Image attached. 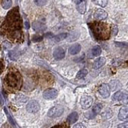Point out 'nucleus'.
Instances as JSON below:
<instances>
[{"mask_svg": "<svg viewBox=\"0 0 128 128\" xmlns=\"http://www.w3.org/2000/svg\"><path fill=\"white\" fill-rule=\"evenodd\" d=\"M21 19L17 7L10 10L8 14L5 22H3L2 30L4 34L14 42H22L23 36L21 30Z\"/></svg>", "mask_w": 128, "mask_h": 128, "instance_id": "f257e3e1", "label": "nucleus"}, {"mask_svg": "<svg viewBox=\"0 0 128 128\" xmlns=\"http://www.w3.org/2000/svg\"><path fill=\"white\" fill-rule=\"evenodd\" d=\"M22 86L21 73L15 67H9L3 77L4 89L10 93L18 91Z\"/></svg>", "mask_w": 128, "mask_h": 128, "instance_id": "f03ea898", "label": "nucleus"}, {"mask_svg": "<svg viewBox=\"0 0 128 128\" xmlns=\"http://www.w3.org/2000/svg\"><path fill=\"white\" fill-rule=\"evenodd\" d=\"M90 27L96 38L99 40H106L110 38V28L108 24L105 22H96L90 23Z\"/></svg>", "mask_w": 128, "mask_h": 128, "instance_id": "7ed1b4c3", "label": "nucleus"}, {"mask_svg": "<svg viewBox=\"0 0 128 128\" xmlns=\"http://www.w3.org/2000/svg\"><path fill=\"white\" fill-rule=\"evenodd\" d=\"M113 101L118 103V105H126L128 103V93L125 90L115 92L113 95Z\"/></svg>", "mask_w": 128, "mask_h": 128, "instance_id": "20e7f679", "label": "nucleus"}, {"mask_svg": "<svg viewBox=\"0 0 128 128\" xmlns=\"http://www.w3.org/2000/svg\"><path fill=\"white\" fill-rule=\"evenodd\" d=\"M62 114H63V107L59 105L51 107L47 112L48 117L50 118H58L60 117Z\"/></svg>", "mask_w": 128, "mask_h": 128, "instance_id": "39448f33", "label": "nucleus"}, {"mask_svg": "<svg viewBox=\"0 0 128 128\" xmlns=\"http://www.w3.org/2000/svg\"><path fill=\"white\" fill-rule=\"evenodd\" d=\"M40 110V105L36 100H30L26 105V110L30 113H37Z\"/></svg>", "mask_w": 128, "mask_h": 128, "instance_id": "423d86ee", "label": "nucleus"}, {"mask_svg": "<svg viewBox=\"0 0 128 128\" xmlns=\"http://www.w3.org/2000/svg\"><path fill=\"white\" fill-rule=\"evenodd\" d=\"M93 103V98H92L91 96H88V95H85L82 96L80 99V105H81L82 108L83 109H88L90 108V106Z\"/></svg>", "mask_w": 128, "mask_h": 128, "instance_id": "0eeeda50", "label": "nucleus"}, {"mask_svg": "<svg viewBox=\"0 0 128 128\" xmlns=\"http://www.w3.org/2000/svg\"><path fill=\"white\" fill-rule=\"evenodd\" d=\"M58 92L56 89H54V88H50V89H47L43 92L42 97L45 99H47V100L54 99L58 96Z\"/></svg>", "mask_w": 128, "mask_h": 128, "instance_id": "6e6552de", "label": "nucleus"}, {"mask_svg": "<svg viewBox=\"0 0 128 128\" xmlns=\"http://www.w3.org/2000/svg\"><path fill=\"white\" fill-rule=\"evenodd\" d=\"M98 93L100 94V95L103 98H108L110 96V86L108 84L103 83L102 85H100L98 87Z\"/></svg>", "mask_w": 128, "mask_h": 128, "instance_id": "1a4fd4ad", "label": "nucleus"}, {"mask_svg": "<svg viewBox=\"0 0 128 128\" xmlns=\"http://www.w3.org/2000/svg\"><path fill=\"white\" fill-rule=\"evenodd\" d=\"M53 55H54V58L56 60L62 59L65 57V50H64V49L62 47H57L56 49H54Z\"/></svg>", "mask_w": 128, "mask_h": 128, "instance_id": "9d476101", "label": "nucleus"}, {"mask_svg": "<svg viewBox=\"0 0 128 128\" xmlns=\"http://www.w3.org/2000/svg\"><path fill=\"white\" fill-rule=\"evenodd\" d=\"M94 17L97 20H103L107 17V13L103 9H97L94 13Z\"/></svg>", "mask_w": 128, "mask_h": 128, "instance_id": "9b49d317", "label": "nucleus"}, {"mask_svg": "<svg viewBox=\"0 0 128 128\" xmlns=\"http://www.w3.org/2000/svg\"><path fill=\"white\" fill-rule=\"evenodd\" d=\"M118 118L122 121L128 122V107L123 106L120 109L118 113Z\"/></svg>", "mask_w": 128, "mask_h": 128, "instance_id": "f8f14e48", "label": "nucleus"}, {"mask_svg": "<svg viewBox=\"0 0 128 128\" xmlns=\"http://www.w3.org/2000/svg\"><path fill=\"white\" fill-rule=\"evenodd\" d=\"M32 28L34 29V30L37 32H42L46 29V26L44 25L43 23L40 22H34L32 24Z\"/></svg>", "mask_w": 128, "mask_h": 128, "instance_id": "ddd939ff", "label": "nucleus"}, {"mask_svg": "<svg viewBox=\"0 0 128 128\" xmlns=\"http://www.w3.org/2000/svg\"><path fill=\"white\" fill-rule=\"evenodd\" d=\"M68 50H69V53L72 55L77 54L78 53H79V51L81 50V45L78 43H75L74 45H72L71 46H70Z\"/></svg>", "mask_w": 128, "mask_h": 128, "instance_id": "4468645a", "label": "nucleus"}, {"mask_svg": "<svg viewBox=\"0 0 128 128\" xmlns=\"http://www.w3.org/2000/svg\"><path fill=\"white\" fill-rule=\"evenodd\" d=\"M106 62V59L105 58L103 57H101V58H98L95 60L93 63V67L94 69H99L100 67H102L104 64Z\"/></svg>", "mask_w": 128, "mask_h": 128, "instance_id": "2eb2a0df", "label": "nucleus"}, {"mask_svg": "<svg viewBox=\"0 0 128 128\" xmlns=\"http://www.w3.org/2000/svg\"><path fill=\"white\" fill-rule=\"evenodd\" d=\"M78 114L77 112H72L71 114H70L67 117V122L70 124L75 123L78 121Z\"/></svg>", "mask_w": 128, "mask_h": 128, "instance_id": "dca6fc26", "label": "nucleus"}, {"mask_svg": "<svg viewBox=\"0 0 128 128\" xmlns=\"http://www.w3.org/2000/svg\"><path fill=\"white\" fill-rule=\"evenodd\" d=\"M109 86H110V89H111L113 91H115V90H119L120 88H121L122 84L119 81H118V80H114V81L110 82Z\"/></svg>", "mask_w": 128, "mask_h": 128, "instance_id": "f3484780", "label": "nucleus"}, {"mask_svg": "<svg viewBox=\"0 0 128 128\" xmlns=\"http://www.w3.org/2000/svg\"><path fill=\"white\" fill-rule=\"evenodd\" d=\"M101 116L104 119L110 118L112 116H113V111H112L111 109H110V108H107V109H106L103 111V113L101 114Z\"/></svg>", "mask_w": 128, "mask_h": 128, "instance_id": "a211bd4d", "label": "nucleus"}, {"mask_svg": "<svg viewBox=\"0 0 128 128\" xmlns=\"http://www.w3.org/2000/svg\"><path fill=\"white\" fill-rule=\"evenodd\" d=\"M77 10L80 14H84L86 12V2L85 1H81L77 5Z\"/></svg>", "mask_w": 128, "mask_h": 128, "instance_id": "6ab92c4d", "label": "nucleus"}, {"mask_svg": "<svg viewBox=\"0 0 128 128\" xmlns=\"http://www.w3.org/2000/svg\"><path fill=\"white\" fill-rule=\"evenodd\" d=\"M102 109V105L101 103H96L95 105L92 108V113L94 114V115L98 114L100 113V111Z\"/></svg>", "mask_w": 128, "mask_h": 128, "instance_id": "aec40b11", "label": "nucleus"}, {"mask_svg": "<svg viewBox=\"0 0 128 128\" xmlns=\"http://www.w3.org/2000/svg\"><path fill=\"white\" fill-rule=\"evenodd\" d=\"M91 53H92V55H93V56H94V57H97V56L101 54L102 50H101V48H100V46H94L93 48H92Z\"/></svg>", "mask_w": 128, "mask_h": 128, "instance_id": "412c9836", "label": "nucleus"}, {"mask_svg": "<svg viewBox=\"0 0 128 128\" xmlns=\"http://www.w3.org/2000/svg\"><path fill=\"white\" fill-rule=\"evenodd\" d=\"M27 97L25 95H23L22 94H18L17 96H16V102L18 103H24L27 101Z\"/></svg>", "mask_w": 128, "mask_h": 128, "instance_id": "4be33fe9", "label": "nucleus"}, {"mask_svg": "<svg viewBox=\"0 0 128 128\" xmlns=\"http://www.w3.org/2000/svg\"><path fill=\"white\" fill-rule=\"evenodd\" d=\"M78 36H79V33L78 31H72L71 33L68 35V41H70V42L74 41L75 39L78 38Z\"/></svg>", "mask_w": 128, "mask_h": 128, "instance_id": "5701e85b", "label": "nucleus"}, {"mask_svg": "<svg viewBox=\"0 0 128 128\" xmlns=\"http://www.w3.org/2000/svg\"><path fill=\"white\" fill-rule=\"evenodd\" d=\"M1 4L3 9H5V10L9 9L12 6V0H2Z\"/></svg>", "mask_w": 128, "mask_h": 128, "instance_id": "b1692460", "label": "nucleus"}, {"mask_svg": "<svg viewBox=\"0 0 128 128\" xmlns=\"http://www.w3.org/2000/svg\"><path fill=\"white\" fill-rule=\"evenodd\" d=\"M88 73V70L86 69H82V70H80L78 72V74H77V76H76V78H77L78 79H81V78H83Z\"/></svg>", "mask_w": 128, "mask_h": 128, "instance_id": "393cba45", "label": "nucleus"}, {"mask_svg": "<svg viewBox=\"0 0 128 128\" xmlns=\"http://www.w3.org/2000/svg\"><path fill=\"white\" fill-rule=\"evenodd\" d=\"M66 37H67V34H66V33H61V34H59L55 36L54 40H55L56 42H60V41H62V40L65 39Z\"/></svg>", "mask_w": 128, "mask_h": 128, "instance_id": "a878e982", "label": "nucleus"}, {"mask_svg": "<svg viewBox=\"0 0 128 128\" xmlns=\"http://www.w3.org/2000/svg\"><path fill=\"white\" fill-rule=\"evenodd\" d=\"M94 2L99 5L100 6H102V7H105L107 5V2H108V0H94Z\"/></svg>", "mask_w": 128, "mask_h": 128, "instance_id": "bb28decb", "label": "nucleus"}, {"mask_svg": "<svg viewBox=\"0 0 128 128\" xmlns=\"http://www.w3.org/2000/svg\"><path fill=\"white\" fill-rule=\"evenodd\" d=\"M34 3L38 6H43L46 4L47 0H34Z\"/></svg>", "mask_w": 128, "mask_h": 128, "instance_id": "cd10ccee", "label": "nucleus"}, {"mask_svg": "<svg viewBox=\"0 0 128 128\" xmlns=\"http://www.w3.org/2000/svg\"><path fill=\"white\" fill-rule=\"evenodd\" d=\"M10 57L12 58V59H14V60H16L18 58V54L17 53V51L16 50H12L10 52Z\"/></svg>", "mask_w": 128, "mask_h": 128, "instance_id": "c85d7f7f", "label": "nucleus"}, {"mask_svg": "<svg viewBox=\"0 0 128 128\" xmlns=\"http://www.w3.org/2000/svg\"><path fill=\"white\" fill-rule=\"evenodd\" d=\"M42 39V36H39V35H34L33 37H32L33 42H39V41H41Z\"/></svg>", "mask_w": 128, "mask_h": 128, "instance_id": "c756f323", "label": "nucleus"}, {"mask_svg": "<svg viewBox=\"0 0 128 128\" xmlns=\"http://www.w3.org/2000/svg\"><path fill=\"white\" fill-rule=\"evenodd\" d=\"M52 128H68V125L66 123H61V124H58V125L53 126Z\"/></svg>", "mask_w": 128, "mask_h": 128, "instance_id": "7c9ffc66", "label": "nucleus"}, {"mask_svg": "<svg viewBox=\"0 0 128 128\" xmlns=\"http://www.w3.org/2000/svg\"><path fill=\"white\" fill-rule=\"evenodd\" d=\"M4 68H5V65L2 59H0V74H2L4 71Z\"/></svg>", "mask_w": 128, "mask_h": 128, "instance_id": "2f4dec72", "label": "nucleus"}, {"mask_svg": "<svg viewBox=\"0 0 128 128\" xmlns=\"http://www.w3.org/2000/svg\"><path fill=\"white\" fill-rule=\"evenodd\" d=\"M3 47L5 48V49H10L11 47V44L9 42H3Z\"/></svg>", "mask_w": 128, "mask_h": 128, "instance_id": "473e14b6", "label": "nucleus"}, {"mask_svg": "<svg viewBox=\"0 0 128 128\" xmlns=\"http://www.w3.org/2000/svg\"><path fill=\"white\" fill-rule=\"evenodd\" d=\"M118 128H128V122L120 123L118 126Z\"/></svg>", "mask_w": 128, "mask_h": 128, "instance_id": "72a5a7b5", "label": "nucleus"}, {"mask_svg": "<svg viewBox=\"0 0 128 128\" xmlns=\"http://www.w3.org/2000/svg\"><path fill=\"white\" fill-rule=\"evenodd\" d=\"M73 128H86V126L82 123H77L73 126Z\"/></svg>", "mask_w": 128, "mask_h": 128, "instance_id": "f704fd0d", "label": "nucleus"}, {"mask_svg": "<svg viewBox=\"0 0 128 128\" xmlns=\"http://www.w3.org/2000/svg\"><path fill=\"white\" fill-rule=\"evenodd\" d=\"M1 128H11L10 126V125L9 124H7V123H6V124H4V125L1 127Z\"/></svg>", "mask_w": 128, "mask_h": 128, "instance_id": "c9c22d12", "label": "nucleus"}, {"mask_svg": "<svg viewBox=\"0 0 128 128\" xmlns=\"http://www.w3.org/2000/svg\"><path fill=\"white\" fill-rule=\"evenodd\" d=\"M25 26H26V29H28V28H29V23H28L27 22H25Z\"/></svg>", "mask_w": 128, "mask_h": 128, "instance_id": "e433bc0d", "label": "nucleus"}]
</instances>
